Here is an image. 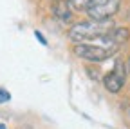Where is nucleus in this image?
<instances>
[{"label": "nucleus", "instance_id": "3", "mask_svg": "<svg viewBox=\"0 0 130 129\" xmlns=\"http://www.w3.org/2000/svg\"><path fill=\"white\" fill-rule=\"evenodd\" d=\"M121 0H92L85 9L92 20H110L119 11Z\"/></svg>", "mask_w": 130, "mask_h": 129}, {"label": "nucleus", "instance_id": "8", "mask_svg": "<svg viewBox=\"0 0 130 129\" xmlns=\"http://www.w3.org/2000/svg\"><path fill=\"white\" fill-rule=\"evenodd\" d=\"M9 100H11L9 91L4 89V87H0V104H6V102H9Z\"/></svg>", "mask_w": 130, "mask_h": 129}, {"label": "nucleus", "instance_id": "4", "mask_svg": "<svg viewBox=\"0 0 130 129\" xmlns=\"http://www.w3.org/2000/svg\"><path fill=\"white\" fill-rule=\"evenodd\" d=\"M125 80H126V67L121 60H118L114 64V67L105 75L103 78V84L110 93H119L125 86Z\"/></svg>", "mask_w": 130, "mask_h": 129}, {"label": "nucleus", "instance_id": "7", "mask_svg": "<svg viewBox=\"0 0 130 129\" xmlns=\"http://www.w3.org/2000/svg\"><path fill=\"white\" fill-rule=\"evenodd\" d=\"M67 2H69V6H71L74 11H85L92 0H67Z\"/></svg>", "mask_w": 130, "mask_h": 129}, {"label": "nucleus", "instance_id": "11", "mask_svg": "<svg viewBox=\"0 0 130 129\" xmlns=\"http://www.w3.org/2000/svg\"><path fill=\"white\" fill-rule=\"evenodd\" d=\"M0 129H7V127H6V125H4V124H0Z\"/></svg>", "mask_w": 130, "mask_h": 129}, {"label": "nucleus", "instance_id": "2", "mask_svg": "<svg viewBox=\"0 0 130 129\" xmlns=\"http://www.w3.org/2000/svg\"><path fill=\"white\" fill-rule=\"evenodd\" d=\"M116 49H118V45L105 35V37H100V38L85 42V44H76L72 51H74L76 56L83 58V60L103 62V60L110 58L114 53H116Z\"/></svg>", "mask_w": 130, "mask_h": 129}, {"label": "nucleus", "instance_id": "6", "mask_svg": "<svg viewBox=\"0 0 130 129\" xmlns=\"http://www.w3.org/2000/svg\"><path fill=\"white\" fill-rule=\"evenodd\" d=\"M114 44H116L118 47L121 45V44H125V42H128V38H130V31L126 29V27H112L110 29V33L107 35Z\"/></svg>", "mask_w": 130, "mask_h": 129}, {"label": "nucleus", "instance_id": "10", "mask_svg": "<svg viewBox=\"0 0 130 129\" xmlns=\"http://www.w3.org/2000/svg\"><path fill=\"white\" fill-rule=\"evenodd\" d=\"M125 67H126V73L130 75V56H128V60H126V64H125Z\"/></svg>", "mask_w": 130, "mask_h": 129}, {"label": "nucleus", "instance_id": "5", "mask_svg": "<svg viewBox=\"0 0 130 129\" xmlns=\"http://www.w3.org/2000/svg\"><path fill=\"white\" fill-rule=\"evenodd\" d=\"M51 11L54 15V18L63 22V24H71L72 18H74V9L69 6L67 0H53Z\"/></svg>", "mask_w": 130, "mask_h": 129}, {"label": "nucleus", "instance_id": "1", "mask_svg": "<svg viewBox=\"0 0 130 129\" xmlns=\"http://www.w3.org/2000/svg\"><path fill=\"white\" fill-rule=\"evenodd\" d=\"M116 27L112 20H83L78 22L69 29V38L76 44H85L90 40H96L100 37H105L110 33V29Z\"/></svg>", "mask_w": 130, "mask_h": 129}, {"label": "nucleus", "instance_id": "9", "mask_svg": "<svg viewBox=\"0 0 130 129\" xmlns=\"http://www.w3.org/2000/svg\"><path fill=\"white\" fill-rule=\"evenodd\" d=\"M35 37L38 38V42H40V44H43V45H47V40H45V38L42 37V33H40V31H35Z\"/></svg>", "mask_w": 130, "mask_h": 129}]
</instances>
